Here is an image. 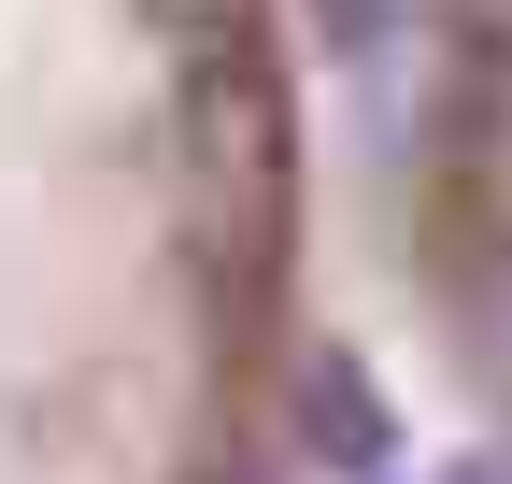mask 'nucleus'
I'll return each mask as SVG.
<instances>
[{"label": "nucleus", "mask_w": 512, "mask_h": 484, "mask_svg": "<svg viewBox=\"0 0 512 484\" xmlns=\"http://www.w3.org/2000/svg\"><path fill=\"white\" fill-rule=\"evenodd\" d=\"M271 456H299V470H342V484H370L384 456H399V413H384V385L356 371L342 342H313V356H299V385H285V413H271Z\"/></svg>", "instance_id": "nucleus-1"}, {"label": "nucleus", "mask_w": 512, "mask_h": 484, "mask_svg": "<svg viewBox=\"0 0 512 484\" xmlns=\"http://www.w3.org/2000/svg\"><path fill=\"white\" fill-rule=\"evenodd\" d=\"M313 15H328L342 72H384V43H399V0H313Z\"/></svg>", "instance_id": "nucleus-2"}, {"label": "nucleus", "mask_w": 512, "mask_h": 484, "mask_svg": "<svg viewBox=\"0 0 512 484\" xmlns=\"http://www.w3.org/2000/svg\"><path fill=\"white\" fill-rule=\"evenodd\" d=\"M441 484H512V428H498V442H470L456 470H441Z\"/></svg>", "instance_id": "nucleus-3"}]
</instances>
